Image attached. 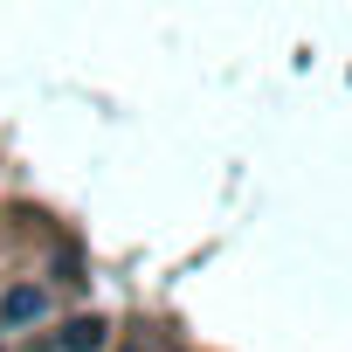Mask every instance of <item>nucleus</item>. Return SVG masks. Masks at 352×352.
Returning <instances> with one entry per match:
<instances>
[{"instance_id": "obj_1", "label": "nucleus", "mask_w": 352, "mask_h": 352, "mask_svg": "<svg viewBox=\"0 0 352 352\" xmlns=\"http://www.w3.org/2000/svg\"><path fill=\"white\" fill-rule=\"evenodd\" d=\"M42 311V290H14L8 304H0V318H35Z\"/></svg>"}]
</instances>
